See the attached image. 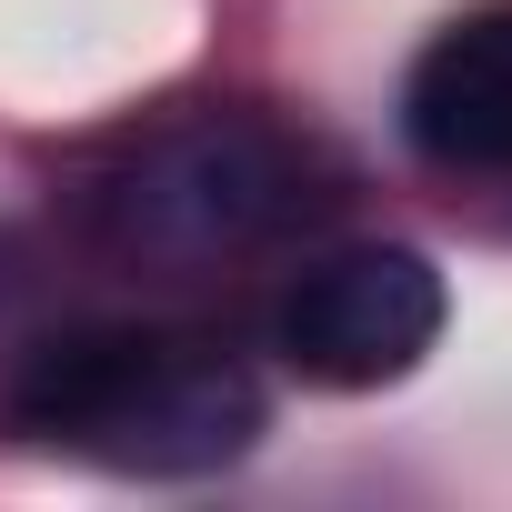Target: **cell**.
I'll return each instance as SVG.
<instances>
[{"label": "cell", "instance_id": "obj_1", "mask_svg": "<svg viewBox=\"0 0 512 512\" xmlns=\"http://www.w3.org/2000/svg\"><path fill=\"white\" fill-rule=\"evenodd\" d=\"M11 432L81 452L101 472L181 482V472H221L262 442V382L201 332L81 322V332H51L41 352H21Z\"/></svg>", "mask_w": 512, "mask_h": 512}, {"label": "cell", "instance_id": "obj_2", "mask_svg": "<svg viewBox=\"0 0 512 512\" xmlns=\"http://www.w3.org/2000/svg\"><path fill=\"white\" fill-rule=\"evenodd\" d=\"M322 201H332L322 151L272 121H241V111L151 131L131 161H111L81 191L91 231L131 262H221V251H251V241L312 221Z\"/></svg>", "mask_w": 512, "mask_h": 512}, {"label": "cell", "instance_id": "obj_3", "mask_svg": "<svg viewBox=\"0 0 512 512\" xmlns=\"http://www.w3.org/2000/svg\"><path fill=\"white\" fill-rule=\"evenodd\" d=\"M442 312H452L442 272L412 241H352V251H322L312 272H292L272 312V352L312 392H382L422 372V352L442 342Z\"/></svg>", "mask_w": 512, "mask_h": 512}, {"label": "cell", "instance_id": "obj_4", "mask_svg": "<svg viewBox=\"0 0 512 512\" xmlns=\"http://www.w3.org/2000/svg\"><path fill=\"white\" fill-rule=\"evenodd\" d=\"M402 141L432 171H512V0L442 21L402 81Z\"/></svg>", "mask_w": 512, "mask_h": 512}]
</instances>
